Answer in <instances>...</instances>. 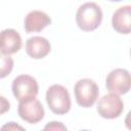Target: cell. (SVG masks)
Here are the masks:
<instances>
[{"instance_id": "6da1fadb", "label": "cell", "mask_w": 131, "mask_h": 131, "mask_svg": "<svg viewBox=\"0 0 131 131\" xmlns=\"http://www.w3.org/2000/svg\"><path fill=\"white\" fill-rule=\"evenodd\" d=\"M102 20L101 8L95 2H86L82 4L76 13V23L79 29L84 32L96 30Z\"/></svg>"}, {"instance_id": "2e32d148", "label": "cell", "mask_w": 131, "mask_h": 131, "mask_svg": "<svg viewBox=\"0 0 131 131\" xmlns=\"http://www.w3.org/2000/svg\"><path fill=\"white\" fill-rule=\"evenodd\" d=\"M110 1H114V2H119V1H122V0H110Z\"/></svg>"}, {"instance_id": "7c38bea8", "label": "cell", "mask_w": 131, "mask_h": 131, "mask_svg": "<svg viewBox=\"0 0 131 131\" xmlns=\"http://www.w3.org/2000/svg\"><path fill=\"white\" fill-rule=\"evenodd\" d=\"M13 69V59L6 54L0 53V79L7 77Z\"/></svg>"}, {"instance_id": "8fae6325", "label": "cell", "mask_w": 131, "mask_h": 131, "mask_svg": "<svg viewBox=\"0 0 131 131\" xmlns=\"http://www.w3.org/2000/svg\"><path fill=\"white\" fill-rule=\"evenodd\" d=\"M112 25L116 32L124 35L131 31V6L125 5L118 8L112 17Z\"/></svg>"}, {"instance_id": "277c9868", "label": "cell", "mask_w": 131, "mask_h": 131, "mask_svg": "<svg viewBox=\"0 0 131 131\" xmlns=\"http://www.w3.org/2000/svg\"><path fill=\"white\" fill-rule=\"evenodd\" d=\"M11 90L14 97L20 101L36 97L39 92V86L34 77L30 75H19L12 81Z\"/></svg>"}, {"instance_id": "3957f363", "label": "cell", "mask_w": 131, "mask_h": 131, "mask_svg": "<svg viewBox=\"0 0 131 131\" xmlns=\"http://www.w3.org/2000/svg\"><path fill=\"white\" fill-rule=\"evenodd\" d=\"M74 93L77 103L82 107H91L98 98L99 89L91 79H81L74 87Z\"/></svg>"}, {"instance_id": "5bb4252c", "label": "cell", "mask_w": 131, "mask_h": 131, "mask_svg": "<svg viewBox=\"0 0 131 131\" xmlns=\"http://www.w3.org/2000/svg\"><path fill=\"white\" fill-rule=\"evenodd\" d=\"M10 108V103L9 101L4 97L0 95V115H3L7 113Z\"/></svg>"}, {"instance_id": "8992f818", "label": "cell", "mask_w": 131, "mask_h": 131, "mask_svg": "<svg viewBox=\"0 0 131 131\" xmlns=\"http://www.w3.org/2000/svg\"><path fill=\"white\" fill-rule=\"evenodd\" d=\"M105 86L108 92L118 95L126 94L130 90L131 78L125 69H115L108 73L105 79Z\"/></svg>"}, {"instance_id": "52a82bcc", "label": "cell", "mask_w": 131, "mask_h": 131, "mask_svg": "<svg viewBox=\"0 0 131 131\" xmlns=\"http://www.w3.org/2000/svg\"><path fill=\"white\" fill-rule=\"evenodd\" d=\"M17 113L20 119L29 124L39 123L45 115L43 105L38 99H36V97L20 100L18 103Z\"/></svg>"}, {"instance_id": "9c48e42d", "label": "cell", "mask_w": 131, "mask_h": 131, "mask_svg": "<svg viewBox=\"0 0 131 131\" xmlns=\"http://www.w3.org/2000/svg\"><path fill=\"white\" fill-rule=\"evenodd\" d=\"M51 45L49 41L41 36H33L26 42V52L34 59L44 58L49 54Z\"/></svg>"}, {"instance_id": "4fadbf2b", "label": "cell", "mask_w": 131, "mask_h": 131, "mask_svg": "<svg viewBox=\"0 0 131 131\" xmlns=\"http://www.w3.org/2000/svg\"><path fill=\"white\" fill-rule=\"evenodd\" d=\"M45 130H67V127L64 125H62L60 122H50L49 124H47L45 127H44Z\"/></svg>"}, {"instance_id": "5b68a950", "label": "cell", "mask_w": 131, "mask_h": 131, "mask_svg": "<svg viewBox=\"0 0 131 131\" xmlns=\"http://www.w3.org/2000/svg\"><path fill=\"white\" fill-rule=\"evenodd\" d=\"M124 111V102L118 94L108 93L99 98L97 102V112L104 119H116L122 115Z\"/></svg>"}, {"instance_id": "30bf717a", "label": "cell", "mask_w": 131, "mask_h": 131, "mask_svg": "<svg viewBox=\"0 0 131 131\" xmlns=\"http://www.w3.org/2000/svg\"><path fill=\"white\" fill-rule=\"evenodd\" d=\"M50 24V16L41 10H32L25 17V30L27 33L41 32Z\"/></svg>"}, {"instance_id": "9a60e30c", "label": "cell", "mask_w": 131, "mask_h": 131, "mask_svg": "<svg viewBox=\"0 0 131 131\" xmlns=\"http://www.w3.org/2000/svg\"><path fill=\"white\" fill-rule=\"evenodd\" d=\"M1 129H2V130H5V129H8V130H16V129H18V130H24V128H23V127H20V126L16 125V124H15V123H13V122H10V123H8V124H6V125L2 126V127H1Z\"/></svg>"}, {"instance_id": "ba28073f", "label": "cell", "mask_w": 131, "mask_h": 131, "mask_svg": "<svg viewBox=\"0 0 131 131\" xmlns=\"http://www.w3.org/2000/svg\"><path fill=\"white\" fill-rule=\"evenodd\" d=\"M21 48V37L13 29H5L0 32V53L10 55Z\"/></svg>"}, {"instance_id": "7a4b0ae2", "label": "cell", "mask_w": 131, "mask_h": 131, "mask_svg": "<svg viewBox=\"0 0 131 131\" xmlns=\"http://www.w3.org/2000/svg\"><path fill=\"white\" fill-rule=\"evenodd\" d=\"M45 98L50 111L56 115H64L71 110L70 93L62 85H51L46 91Z\"/></svg>"}]
</instances>
